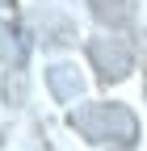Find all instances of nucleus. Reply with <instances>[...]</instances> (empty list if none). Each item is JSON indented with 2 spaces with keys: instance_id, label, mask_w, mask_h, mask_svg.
I'll return each instance as SVG.
<instances>
[]
</instances>
